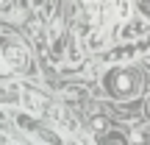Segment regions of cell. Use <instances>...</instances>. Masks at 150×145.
Masks as SVG:
<instances>
[{"label":"cell","mask_w":150,"mask_h":145,"mask_svg":"<svg viewBox=\"0 0 150 145\" xmlns=\"http://www.w3.org/2000/svg\"><path fill=\"white\" fill-rule=\"evenodd\" d=\"M3 59H6V64H8L11 70H25L28 67V53L20 45H6L3 48Z\"/></svg>","instance_id":"obj_1"},{"label":"cell","mask_w":150,"mask_h":145,"mask_svg":"<svg viewBox=\"0 0 150 145\" xmlns=\"http://www.w3.org/2000/svg\"><path fill=\"white\" fill-rule=\"evenodd\" d=\"M106 3H108V11H111L114 20H128V14H131L128 0H106Z\"/></svg>","instance_id":"obj_4"},{"label":"cell","mask_w":150,"mask_h":145,"mask_svg":"<svg viewBox=\"0 0 150 145\" xmlns=\"http://www.w3.org/2000/svg\"><path fill=\"white\" fill-rule=\"evenodd\" d=\"M111 86H114V92H125L131 86V73H114Z\"/></svg>","instance_id":"obj_5"},{"label":"cell","mask_w":150,"mask_h":145,"mask_svg":"<svg viewBox=\"0 0 150 145\" xmlns=\"http://www.w3.org/2000/svg\"><path fill=\"white\" fill-rule=\"evenodd\" d=\"M22 101V89L17 84H0V103H17Z\"/></svg>","instance_id":"obj_3"},{"label":"cell","mask_w":150,"mask_h":145,"mask_svg":"<svg viewBox=\"0 0 150 145\" xmlns=\"http://www.w3.org/2000/svg\"><path fill=\"white\" fill-rule=\"evenodd\" d=\"M145 31H147L145 22H134V25H128V28L122 31V39H136V36H142Z\"/></svg>","instance_id":"obj_6"},{"label":"cell","mask_w":150,"mask_h":145,"mask_svg":"<svg viewBox=\"0 0 150 145\" xmlns=\"http://www.w3.org/2000/svg\"><path fill=\"white\" fill-rule=\"evenodd\" d=\"M22 103H25V109H28L31 114H45V101H42L39 92L25 89V92H22Z\"/></svg>","instance_id":"obj_2"},{"label":"cell","mask_w":150,"mask_h":145,"mask_svg":"<svg viewBox=\"0 0 150 145\" xmlns=\"http://www.w3.org/2000/svg\"><path fill=\"white\" fill-rule=\"evenodd\" d=\"M111 145H122V140H111Z\"/></svg>","instance_id":"obj_7"}]
</instances>
